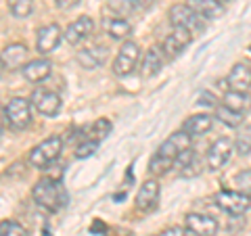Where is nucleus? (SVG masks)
I'll use <instances>...</instances> for the list:
<instances>
[{"mask_svg":"<svg viewBox=\"0 0 251 236\" xmlns=\"http://www.w3.org/2000/svg\"><path fill=\"white\" fill-rule=\"evenodd\" d=\"M191 144H193V138L188 136V134H184L182 130L174 132L168 140H163L159 144V148H157L155 155L151 157V161H149L151 174H155V176L168 174V171L174 167L176 159L186 151V148H191Z\"/></svg>","mask_w":251,"mask_h":236,"instance_id":"obj_1","label":"nucleus"},{"mask_svg":"<svg viewBox=\"0 0 251 236\" xmlns=\"http://www.w3.org/2000/svg\"><path fill=\"white\" fill-rule=\"evenodd\" d=\"M31 196H34L36 205H40L42 209L50 211V213L59 211L63 205H65V192H63L61 184L52 178L38 180L34 184V188H31Z\"/></svg>","mask_w":251,"mask_h":236,"instance_id":"obj_2","label":"nucleus"},{"mask_svg":"<svg viewBox=\"0 0 251 236\" xmlns=\"http://www.w3.org/2000/svg\"><path fill=\"white\" fill-rule=\"evenodd\" d=\"M61 151H63V140L59 136H50L31 148L27 161H29L31 167L46 169L50 163H54L61 157Z\"/></svg>","mask_w":251,"mask_h":236,"instance_id":"obj_3","label":"nucleus"},{"mask_svg":"<svg viewBox=\"0 0 251 236\" xmlns=\"http://www.w3.org/2000/svg\"><path fill=\"white\" fill-rule=\"evenodd\" d=\"M138 59H140V48H138V44L132 42V40H126V42L122 44V48L117 50L115 59H113V65H111L113 73H115L117 77L130 75V73L136 69Z\"/></svg>","mask_w":251,"mask_h":236,"instance_id":"obj_4","label":"nucleus"},{"mask_svg":"<svg viewBox=\"0 0 251 236\" xmlns=\"http://www.w3.org/2000/svg\"><path fill=\"white\" fill-rule=\"evenodd\" d=\"M168 17L174 27H186L193 34H197V31L205 27V19H201L188 4H172L168 11Z\"/></svg>","mask_w":251,"mask_h":236,"instance_id":"obj_5","label":"nucleus"},{"mask_svg":"<svg viewBox=\"0 0 251 236\" xmlns=\"http://www.w3.org/2000/svg\"><path fill=\"white\" fill-rule=\"evenodd\" d=\"M216 205L228 215L239 217L243 213H247V209L251 207V199L247 194H243L239 190H220L214 196Z\"/></svg>","mask_w":251,"mask_h":236,"instance_id":"obj_6","label":"nucleus"},{"mask_svg":"<svg viewBox=\"0 0 251 236\" xmlns=\"http://www.w3.org/2000/svg\"><path fill=\"white\" fill-rule=\"evenodd\" d=\"M4 115H6V123L15 130H23L31 123V100L29 98H21L15 96L9 100V105L4 107Z\"/></svg>","mask_w":251,"mask_h":236,"instance_id":"obj_7","label":"nucleus"},{"mask_svg":"<svg viewBox=\"0 0 251 236\" xmlns=\"http://www.w3.org/2000/svg\"><path fill=\"white\" fill-rule=\"evenodd\" d=\"M29 100H31V107L44 117H54L61 111V96L52 90L36 88Z\"/></svg>","mask_w":251,"mask_h":236,"instance_id":"obj_8","label":"nucleus"},{"mask_svg":"<svg viewBox=\"0 0 251 236\" xmlns=\"http://www.w3.org/2000/svg\"><path fill=\"white\" fill-rule=\"evenodd\" d=\"M193 31H188L186 27H174L172 34L166 36V40L161 44V52L166 59H176L188 44L193 42Z\"/></svg>","mask_w":251,"mask_h":236,"instance_id":"obj_9","label":"nucleus"},{"mask_svg":"<svg viewBox=\"0 0 251 236\" xmlns=\"http://www.w3.org/2000/svg\"><path fill=\"white\" fill-rule=\"evenodd\" d=\"M232 151H234L232 140H228V138H218L216 142L209 146V151H207V157H205V159H207V167L211 171L222 169L224 165L230 161Z\"/></svg>","mask_w":251,"mask_h":236,"instance_id":"obj_10","label":"nucleus"},{"mask_svg":"<svg viewBox=\"0 0 251 236\" xmlns=\"http://www.w3.org/2000/svg\"><path fill=\"white\" fill-rule=\"evenodd\" d=\"M61 40H63L61 25H57V23H49V25L40 27V31H38L36 48L44 57V54H50V52L57 50V46L61 44Z\"/></svg>","mask_w":251,"mask_h":236,"instance_id":"obj_11","label":"nucleus"},{"mask_svg":"<svg viewBox=\"0 0 251 236\" xmlns=\"http://www.w3.org/2000/svg\"><path fill=\"white\" fill-rule=\"evenodd\" d=\"M92 34H94V21L88 15H82V17H77L75 21L69 23L67 29L63 31V38L72 46H75V44H82L84 40H88Z\"/></svg>","mask_w":251,"mask_h":236,"instance_id":"obj_12","label":"nucleus"},{"mask_svg":"<svg viewBox=\"0 0 251 236\" xmlns=\"http://www.w3.org/2000/svg\"><path fill=\"white\" fill-rule=\"evenodd\" d=\"M159 194H161L159 182L157 180H147L136 194V207L140 211H153L157 203H159Z\"/></svg>","mask_w":251,"mask_h":236,"instance_id":"obj_13","label":"nucleus"},{"mask_svg":"<svg viewBox=\"0 0 251 236\" xmlns=\"http://www.w3.org/2000/svg\"><path fill=\"white\" fill-rule=\"evenodd\" d=\"M186 228L195 236H216V232H218V219L211 217V215L188 213L186 215Z\"/></svg>","mask_w":251,"mask_h":236,"instance_id":"obj_14","label":"nucleus"},{"mask_svg":"<svg viewBox=\"0 0 251 236\" xmlns=\"http://www.w3.org/2000/svg\"><path fill=\"white\" fill-rule=\"evenodd\" d=\"M52 71V65H50V61H46V59H31L27 61L25 65H23V77H25L27 82L31 84H40L44 82L46 77L50 75Z\"/></svg>","mask_w":251,"mask_h":236,"instance_id":"obj_15","label":"nucleus"},{"mask_svg":"<svg viewBox=\"0 0 251 236\" xmlns=\"http://www.w3.org/2000/svg\"><path fill=\"white\" fill-rule=\"evenodd\" d=\"M27 54H29V48L25 44L21 42H15V44H9L6 48L2 50V61H4V67L9 69H19L27 63Z\"/></svg>","mask_w":251,"mask_h":236,"instance_id":"obj_16","label":"nucleus"},{"mask_svg":"<svg viewBox=\"0 0 251 236\" xmlns=\"http://www.w3.org/2000/svg\"><path fill=\"white\" fill-rule=\"evenodd\" d=\"M211 128H214V117L205 115V113L191 115V117H188V119H184V123H182V132L188 134L191 138L203 136V134H207Z\"/></svg>","mask_w":251,"mask_h":236,"instance_id":"obj_17","label":"nucleus"},{"mask_svg":"<svg viewBox=\"0 0 251 236\" xmlns=\"http://www.w3.org/2000/svg\"><path fill=\"white\" fill-rule=\"evenodd\" d=\"M228 86H230V90L249 92V88H251V67L247 65V63H237V65L230 69Z\"/></svg>","mask_w":251,"mask_h":236,"instance_id":"obj_18","label":"nucleus"},{"mask_svg":"<svg viewBox=\"0 0 251 236\" xmlns=\"http://www.w3.org/2000/svg\"><path fill=\"white\" fill-rule=\"evenodd\" d=\"M77 63L84 67V69H97L105 63L107 59V48L105 46H90V48H82L80 52L75 54Z\"/></svg>","mask_w":251,"mask_h":236,"instance_id":"obj_19","label":"nucleus"},{"mask_svg":"<svg viewBox=\"0 0 251 236\" xmlns=\"http://www.w3.org/2000/svg\"><path fill=\"white\" fill-rule=\"evenodd\" d=\"M188 6L205 21L220 19L224 15V4H220L218 0H191Z\"/></svg>","mask_w":251,"mask_h":236,"instance_id":"obj_20","label":"nucleus"},{"mask_svg":"<svg viewBox=\"0 0 251 236\" xmlns=\"http://www.w3.org/2000/svg\"><path fill=\"white\" fill-rule=\"evenodd\" d=\"M103 29L111 40H128L130 34H132V25L122 17H105Z\"/></svg>","mask_w":251,"mask_h":236,"instance_id":"obj_21","label":"nucleus"},{"mask_svg":"<svg viewBox=\"0 0 251 236\" xmlns=\"http://www.w3.org/2000/svg\"><path fill=\"white\" fill-rule=\"evenodd\" d=\"M222 105L232 109L241 115H247L251 111V94L249 92H239V90H228L222 98Z\"/></svg>","mask_w":251,"mask_h":236,"instance_id":"obj_22","label":"nucleus"},{"mask_svg":"<svg viewBox=\"0 0 251 236\" xmlns=\"http://www.w3.org/2000/svg\"><path fill=\"white\" fill-rule=\"evenodd\" d=\"M163 67V52L159 48H149L145 59H143V67H140V71H143L145 77H153L161 71Z\"/></svg>","mask_w":251,"mask_h":236,"instance_id":"obj_23","label":"nucleus"},{"mask_svg":"<svg viewBox=\"0 0 251 236\" xmlns=\"http://www.w3.org/2000/svg\"><path fill=\"white\" fill-rule=\"evenodd\" d=\"M109 132H111V121L105 119V117H100V119H97L88 130H86V138L100 144V140H105L109 136Z\"/></svg>","mask_w":251,"mask_h":236,"instance_id":"obj_24","label":"nucleus"},{"mask_svg":"<svg viewBox=\"0 0 251 236\" xmlns=\"http://www.w3.org/2000/svg\"><path fill=\"white\" fill-rule=\"evenodd\" d=\"M214 117H216L218 121L226 123L228 128H239V125L243 123V119H245V115L232 111V109L224 107V105H218V107H216V115H214Z\"/></svg>","mask_w":251,"mask_h":236,"instance_id":"obj_25","label":"nucleus"},{"mask_svg":"<svg viewBox=\"0 0 251 236\" xmlns=\"http://www.w3.org/2000/svg\"><path fill=\"white\" fill-rule=\"evenodd\" d=\"M234 151L241 157H247L251 153V125H245V128L239 132L237 140H234Z\"/></svg>","mask_w":251,"mask_h":236,"instance_id":"obj_26","label":"nucleus"},{"mask_svg":"<svg viewBox=\"0 0 251 236\" xmlns=\"http://www.w3.org/2000/svg\"><path fill=\"white\" fill-rule=\"evenodd\" d=\"M11 15L17 19H27L31 11H34V0H11L9 4Z\"/></svg>","mask_w":251,"mask_h":236,"instance_id":"obj_27","label":"nucleus"},{"mask_svg":"<svg viewBox=\"0 0 251 236\" xmlns=\"http://www.w3.org/2000/svg\"><path fill=\"white\" fill-rule=\"evenodd\" d=\"M109 9L113 13H117L120 17H126V15L134 13L138 9V0H107Z\"/></svg>","mask_w":251,"mask_h":236,"instance_id":"obj_28","label":"nucleus"},{"mask_svg":"<svg viewBox=\"0 0 251 236\" xmlns=\"http://www.w3.org/2000/svg\"><path fill=\"white\" fill-rule=\"evenodd\" d=\"M0 236H25V228L15 219H4L0 222Z\"/></svg>","mask_w":251,"mask_h":236,"instance_id":"obj_29","label":"nucleus"},{"mask_svg":"<svg viewBox=\"0 0 251 236\" xmlns=\"http://www.w3.org/2000/svg\"><path fill=\"white\" fill-rule=\"evenodd\" d=\"M234 186H237V190L247 194L251 199V169H243L239 171L237 176H234Z\"/></svg>","mask_w":251,"mask_h":236,"instance_id":"obj_30","label":"nucleus"},{"mask_svg":"<svg viewBox=\"0 0 251 236\" xmlns=\"http://www.w3.org/2000/svg\"><path fill=\"white\" fill-rule=\"evenodd\" d=\"M97 148H99V142H94V140H88V138H86L84 142L77 144V148H75V157H77V159H86V157L94 155V151H97Z\"/></svg>","mask_w":251,"mask_h":236,"instance_id":"obj_31","label":"nucleus"},{"mask_svg":"<svg viewBox=\"0 0 251 236\" xmlns=\"http://www.w3.org/2000/svg\"><path fill=\"white\" fill-rule=\"evenodd\" d=\"M159 236H195L191 230H184V228H180V226H172V228H166V230H163Z\"/></svg>","mask_w":251,"mask_h":236,"instance_id":"obj_32","label":"nucleus"},{"mask_svg":"<svg viewBox=\"0 0 251 236\" xmlns=\"http://www.w3.org/2000/svg\"><path fill=\"white\" fill-rule=\"evenodd\" d=\"M77 4H80V0H54V6H57L59 11H69Z\"/></svg>","mask_w":251,"mask_h":236,"instance_id":"obj_33","label":"nucleus"},{"mask_svg":"<svg viewBox=\"0 0 251 236\" xmlns=\"http://www.w3.org/2000/svg\"><path fill=\"white\" fill-rule=\"evenodd\" d=\"M199 105H205V107H214V109L218 107V105H216V98L211 96V94H207V92H203L201 96H199Z\"/></svg>","mask_w":251,"mask_h":236,"instance_id":"obj_34","label":"nucleus"},{"mask_svg":"<svg viewBox=\"0 0 251 236\" xmlns=\"http://www.w3.org/2000/svg\"><path fill=\"white\" fill-rule=\"evenodd\" d=\"M4 125H6V115H4L2 105H0V136H2V132H4Z\"/></svg>","mask_w":251,"mask_h":236,"instance_id":"obj_35","label":"nucleus"},{"mask_svg":"<svg viewBox=\"0 0 251 236\" xmlns=\"http://www.w3.org/2000/svg\"><path fill=\"white\" fill-rule=\"evenodd\" d=\"M4 69H6V67H4V61H2V57H0V75L4 73Z\"/></svg>","mask_w":251,"mask_h":236,"instance_id":"obj_36","label":"nucleus"},{"mask_svg":"<svg viewBox=\"0 0 251 236\" xmlns=\"http://www.w3.org/2000/svg\"><path fill=\"white\" fill-rule=\"evenodd\" d=\"M218 2H220V4H224V2H228V0H218Z\"/></svg>","mask_w":251,"mask_h":236,"instance_id":"obj_37","label":"nucleus"},{"mask_svg":"<svg viewBox=\"0 0 251 236\" xmlns=\"http://www.w3.org/2000/svg\"><path fill=\"white\" fill-rule=\"evenodd\" d=\"M249 50H251V44H249Z\"/></svg>","mask_w":251,"mask_h":236,"instance_id":"obj_38","label":"nucleus"},{"mask_svg":"<svg viewBox=\"0 0 251 236\" xmlns=\"http://www.w3.org/2000/svg\"><path fill=\"white\" fill-rule=\"evenodd\" d=\"M157 236H159V234H157Z\"/></svg>","mask_w":251,"mask_h":236,"instance_id":"obj_39","label":"nucleus"}]
</instances>
